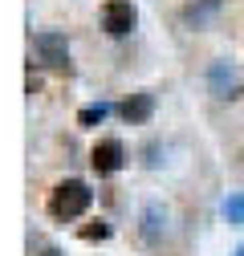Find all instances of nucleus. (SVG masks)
Instances as JSON below:
<instances>
[{
    "mask_svg": "<svg viewBox=\"0 0 244 256\" xmlns=\"http://www.w3.org/2000/svg\"><path fill=\"white\" fill-rule=\"evenodd\" d=\"M216 12H220V0H192V4L183 8V24L188 28H204Z\"/></svg>",
    "mask_w": 244,
    "mask_h": 256,
    "instance_id": "6e6552de",
    "label": "nucleus"
},
{
    "mask_svg": "<svg viewBox=\"0 0 244 256\" xmlns=\"http://www.w3.org/2000/svg\"><path fill=\"white\" fill-rule=\"evenodd\" d=\"M106 114H110V106H102V102H98V106H86V110L78 114V122H82V126H98Z\"/></svg>",
    "mask_w": 244,
    "mask_h": 256,
    "instance_id": "9d476101",
    "label": "nucleus"
},
{
    "mask_svg": "<svg viewBox=\"0 0 244 256\" xmlns=\"http://www.w3.org/2000/svg\"><path fill=\"white\" fill-rule=\"evenodd\" d=\"M232 256H244V244H240V248H236V252H232Z\"/></svg>",
    "mask_w": 244,
    "mask_h": 256,
    "instance_id": "ddd939ff",
    "label": "nucleus"
},
{
    "mask_svg": "<svg viewBox=\"0 0 244 256\" xmlns=\"http://www.w3.org/2000/svg\"><path fill=\"white\" fill-rule=\"evenodd\" d=\"M167 232H171L167 208H163V204H146V208H142V240H146L150 248H159V244L167 240Z\"/></svg>",
    "mask_w": 244,
    "mask_h": 256,
    "instance_id": "39448f33",
    "label": "nucleus"
},
{
    "mask_svg": "<svg viewBox=\"0 0 244 256\" xmlns=\"http://www.w3.org/2000/svg\"><path fill=\"white\" fill-rule=\"evenodd\" d=\"M41 256H61V252H57V248H45V252H41Z\"/></svg>",
    "mask_w": 244,
    "mask_h": 256,
    "instance_id": "f8f14e48",
    "label": "nucleus"
},
{
    "mask_svg": "<svg viewBox=\"0 0 244 256\" xmlns=\"http://www.w3.org/2000/svg\"><path fill=\"white\" fill-rule=\"evenodd\" d=\"M33 49H37V57L45 61V66H57V70L70 61V45H66V37L53 33V28H41V33L33 37Z\"/></svg>",
    "mask_w": 244,
    "mask_h": 256,
    "instance_id": "20e7f679",
    "label": "nucleus"
},
{
    "mask_svg": "<svg viewBox=\"0 0 244 256\" xmlns=\"http://www.w3.org/2000/svg\"><path fill=\"white\" fill-rule=\"evenodd\" d=\"M90 204H94V191H90L82 179H66V183H57L53 191H49V216L53 220H78Z\"/></svg>",
    "mask_w": 244,
    "mask_h": 256,
    "instance_id": "f257e3e1",
    "label": "nucleus"
},
{
    "mask_svg": "<svg viewBox=\"0 0 244 256\" xmlns=\"http://www.w3.org/2000/svg\"><path fill=\"white\" fill-rule=\"evenodd\" d=\"M106 236H110V224H102V220H94V224L82 228V240H106Z\"/></svg>",
    "mask_w": 244,
    "mask_h": 256,
    "instance_id": "9b49d317",
    "label": "nucleus"
},
{
    "mask_svg": "<svg viewBox=\"0 0 244 256\" xmlns=\"http://www.w3.org/2000/svg\"><path fill=\"white\" fill-rule=\"evenodd\" d=\"M208 90H212V98H236V94H240V70H236V61H228V57L212 61Z\"/></svg>",
    "mask_w": 244,
    "mask_h": 256,
    "instance_id": "f03ea898",
    "label": "nucleus"
},
{
    "mask_svg": "<svg viewBox=\"0 0 244 256\" xmlns=\"http://www.w3.org/2000/svg\"><path fill=\"white\" fill-rule=\"evenodd\" d=\"M122 158H126V154H122V142H118V138H102V142L94 146V154H90V163H94L98 175H114V171L122 167Z\"/></svg>",
    "mask_w": 244,
    "mask_h": 256,
    "instance_id": "423d86ee",
    "label": "nucleus"
},
{
    "mask_svg": "<svg viewBox=\"0 0 244 256\" xmlns=\"http://www.w3.org/2000/svg\"><path fill=\"white\" fill-rule=\"evenodd\" d=\"M224 220L232 224V228H244V191H232V196L224 200Z\"/></svg>",
    "mask_w": 244,
    "mask_h": 256,
    "instance_id": "1a4fd4ad",
    "label": "nucleus"
},
{
    "mask_svg": "<svg viewBox=\"0 0 244 256\" xmlns=\"http://www.w3.org/2000/svg\"><path fill=\"white\" fill-rule=\"evenodd\" d=\"M118 114H122L126 126H138V122H146L150 114H155V98H150V94H130V98L118 106Z\"/></svg>",
    "mask_w": 244,
    "mask_h": 256,
    "instance_id": "0eeeda50",
    "label": "nucleus"
},
{
    "mask_svg": "<svg viewBox=\"0 0 244 256\" xmlns=\"http://www.w3.org/2000/svg\"><path fill=\"white\" fill-rule=\"evenodd\" d=\"M134 24H138V8L130 4V0H106V8H102V28H106L110 37H126Z\"/></svg>",
    "mask_w": 244,
    "mask_h": 256,
    "instance_id": "7ed1b4c3",
    "label": "nucleus"
}]
</instances>
